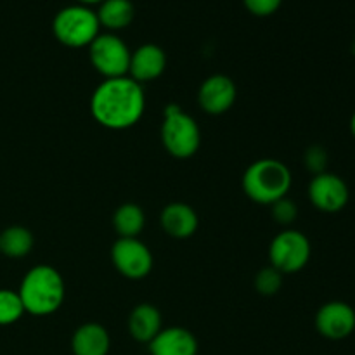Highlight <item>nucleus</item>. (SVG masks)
Instances as JSON below:
<instances>
[{"instance_id": "f257e3e1", "label": "nucleus", "mask_w": 355, "mask_h": 355, "mask_svg": "<svg viewBox=\"0 0 355 355\" xmlns=\"http://www.w3.org/2000/svg\"><path fill=\"white\" fill-rule=\"evenodd\" d=\"M144 89L130 76L104 80L90 99L94 120L110 130L134 127L144 114Z\"/></svg>"}, {"instance_id": "f03ea898", "label": "nucleus", "mask_w": 355, "mask_h": 355, "mask_svg": "<svg viewBox=\"0 0 355 355\" xmlns=\"http://www.w3.org/2000/svg\"><path fill=\"white\" fill-rule=\"evenodd\" d=\"M17 293L28 314H54L64 302V281L54 267L37 266L28 270Z\"/></svg>"}, {"instance_id": "7ed1b4c3", "label": "nucleus", "mask_w": 355, "mask_h": 355, "mask_svg": "<svg viewBox=\"0 0 355 355\" xmlns=\"http://www.w3.org/2000/svg\"><path fill=\"white\" fill-rule=\"evenodd\" d=\"M291 172L283 162L263 158L253 162L243 173V191L259 205H272L291 189Z\"/></svg>"}, {"instance_id": "20e7f679", "label": "nucleus", "mask_w": 355, "mask_h": 355, "mask_svg": "<svg viewBox=\"0 0 355 355\" xmlns=\"http://www.w3.org/2000/svg\"><path fill=\"white\" fill-rule=\"evenodd\" d=\"M101 24L96 10L85 6H68L52 19V31L59 44L71 49L89 47L99 35Z\"/></svg>"}, {"instance_id": "39448f33", "label": "nucleus", "mask_w": 355, "mask_h": 355, "mask_svg": "<svg viewBox=\"0 0 355 355\" xmlns=\"http://www.w3.org/2000/svg\"><path fill=\"white\" fill-rule=\"evenodd\" d=\"M162 141L166 151L175 158H191L200 149V127L194 118L184 113L177 104H170L165 110V120L162 125Z\"/></svg>"}, {"instance_id": "423d86ee", "label": "nucleus", "mask_w": 355, "mask_h": 355, "mask_svg": "<svg viewBox=\"0 0 355 355\" xmlns=\"http://www.w3.org/2000/svg\"><path fill=\"white\" fill-rule=\"evenodd\" d=\"M311 241L295 229H286L272 239L269 246L270 267L281 274H293L304 269L311 260Z\"/></svg>"}, {"instance_id": "0eeeda50", "label": "nucleus", "mask_w": 355, "mask_h": 355, "mask_svg": "<svg viewBox=\"0 0 355 355\" xmlns=\"http://www.w3.org/2000/svg\"><path fill=\"white\" fill-rule=\"evenodd\" d=\"M130 55L127 44L114 33H99L89 45L90 62L106 80L127 76Z\"/></svg>"}, {"instance_id": "6e6552de", "label": "nucleus", "mask_w": 355, "mask_h": 355, "mask_svg": "<svg viewBox=\"0 0 355 355\" xmlns=\"http://www.w3.org/2000/svg\"><path fill=\"white\" fill-rule=\"evenodd\" d=\"M114 267L127 279H144L153 269L151 250L137 238H120L111 248Z\"/></svg>"}, {"instance_id": "1a4fd4ad", "label": "nucleus", "mask_w": 355, "mask_h": 355, "mask_svg": "<svg viewBox=\"0 0 355 355\" xmlns=\"http://www.w3.org/2000/svg\"><path fill=\"white\" fill-rule=\"evenodd\" d=\"M309 200L324 214H338L350 200V189L345 180L331 172L314 175L309 184Z\"/></svg>"}, {"instance_id": "9d476101", "label": "nucleus", "mask_w": 355, "mask_h": 355, "mask_svg": "<svg viewBox=\"0 0 355 355\" xmlns=\"http://www.w3.org/2000/svg\"><path fill=\"white\" fill-rule=\"evenodd\" d=\"M315 329L331 342L349 338L355 331V311L347 302L333 300L322 305L315 314Z\"/></svg>"}, {"instance_id": "9b49d317", "label": "nucleus", "mask_w": 355, "mask_h": 355, "mask_svg": "<svg viewBox=\"0 0 355 355\" xmlns=\"http://www.w3.org/2000/svg\"><path fill=\"white\" fill-rule=\"evenodd\" d=\"M236 90L234 82L225 75L208 76L200 87L198 92V103L201 110L208 114H222L232 107L236 103Z\"/></svg>"}, {"instance_id": "f8f14e48", "label": "nucleus", "mask_w": 355, "mask_h": 355, "mask_svg": "<svg viewBox=\"0 0 355 355\" xmlns=\"http://www.w3.org/2000/svg\"><path fill=\"white\" fill-rule=\"evenodd\" d=\"M166 68V54L159 45L144 44L132 52L128 75L135 82L142 83L156 80Z\"/></svg>"}, {"instance_id": "ddd939ff", "label": "nucleus", "mask_w": 355, "mask_h": 355, "mask_svg": "<svg viewBox=\"0 0 355 355\" xmlns=\"http://www.w3.org/2000/svg\"><path fill=\"white\" fill-rule=\"evenodd\" d=\"M149 354L151 355H196L198 340L189 329L165 328L153 338L149 343Z\"/></svg>"}, {"instance_id": "4468645a", "label": "nucleus", "mask_w": 355, "mask_h": 355, "mask_svg": "<svg viewBox=\"0 0 355 355\" xmlns=\"http://www.w3.org/2000/svg\"><path fill=\"white\" fill-rule=\"evenodd\" d=\"M162 227L170 238L175 239H187L196 232L198 229V215L193 207L187 203H170L163 208L162 217Z\"/></svg>"}, {"instance_id": "2eb2a0df", "label": "nucleus", "mask_w": 355, "mask_h": 355, "mask_svg": "<svg viewBox=\"0 0 355 355\" xmlns=\"http://www.w3.org/2000/svg\"><path fill=\"white\" fill-rule=\"evenodd\" d=\"M110 347V333L97 322H87L73 333V355H107Z\"/></svg>"}, {"instance_id": "dca6fc26", "label": "nucleus", "mask_w": 355, "mask_h": 355, "mask_svg": "<svg viewBox=\"0 0 355 355\" xmlns=\"http://www.w3.org/2000/svg\"><path fill=\"white\" fill-rule=\"evenodd\" d=\"M162 314L151 304H141L130 312L128 333L135 342L151 343L153 338L162 331Z\"/></svg>"}, {"instance_id": "f3484780", "label": "nucleus", "mask_w": 355, "mask_h": 355, "mask_svg": "<svg viewBox=\"0 0 355 355\" xmlns=\"http://www.w3.org/2000/svg\"><path fill=\"white\" fill-rule=\"evenodd\" d=\"M97 19L101 26L111 31L127 28L135 17V7L130 0H104L97 9Z\"/></svg>"}, {"instance_id": "a211bd4d", "label": "nucleus", "mask_w": 355, "mask_h": 355, "mask_svg": "<svg viewBox=\"0 0 355 355\" xmlns=\"http://www.w3.org/2000/svg\"><path fill=\"white\" fill-rule=\"evenodd\" d=\"M146 224L144 211L139 205L125 203L116 208L113 215L114 231L120 238H137Z\"/></svg>"}, {"instance_id": "6ab92c4d", "label": "nucleus", "mask_w": 355, "mask_h": 355, "mask_svg": "<svg viewBox=\"0 0 355 355\" xmlns=\"http://www.w3.org/2000/svg\"><path fill=\"white\" fill-rule=\"evenodd\" d=\"M33 248V234L26 227L12 225L0 232V253L9 259L26 257Z\"/></svg>"}, {"instance_id": "aec40b11", "label": "nucleus", "mask_w": 355, "mask_h": 355, "mask_svg": "<svg viewBox=\"0 0 355 355\" xmlns=\"http://www.w3.org/2000/svg\"><path fill=\"white\" fill-rule=\"evenodd\" d=\"M24 314L19 293L10 290H0V326H9L19 321Z\"/></svg>"}, {"instance_id": "412c9836", "label": "nucleus", "mask_w": 355, "mask_h": 355, "mask_svg": "<svg viewBox=\"0 0 355 355\" xmlns=\"http://www.w3.org/2000/svg\"><path fill=\"white\" fill-rule=\"evenodd\" d=\"M283 286V274L276 270L274 267H266L255 276V290L260 295L272 297Z\"/></svg>"}, {"instance_id": "4be33fe9", "label": "nucleus", "mask_w": 355, "mask_h": 355, "mask_svg": "<svg viewBox=\"0 0 355 355\" xmlns=\"http://www.w3.org/2000/svg\"><path fill=\"white\" fill-rule=\"evenodd\" d=\"M270 210H272V217L277 224L281 225H290L297 220L298 217V208L295 201H291L290 198H281L276 203L270 205Z\"/></svg>"}, {"instance_id": "5701e85b", "label": "nucleus", "mask_w": 355, "mask_h": 355, "mask_svg": "<svg viewBox=\"0 0 355 355\" xmlns=\"http://www.w3.org/2000/svg\"><path fill=\"white\" fill-rule=\"evenodd\" d=\"M304 162L309 172H312L314 175H319V173L326 172V166H328V162H329L328 151L319 144L311 146V148L305 151Z\"/></svg>"}, {"instance_id": "b1692460", "label": "nucleus", "mask_w": 355, "mask_h": 355, "mask_svg": "<svg viewBox=\"0 0 355 355\" xmlns=\"http://www.w3.org/2000/svg\"><path fill=\"white\" fill-rule=\"evenodd\" d=\"M243 3H245L248 12H252L253 16L267 17L272 16L274 12H277V9L281 7L283 0H243Z\"/></svg>"}, {"instance_id": "393cba45", "label": "nucleus", "mask_w": 355, "mask_h": 355, "mask_svg": "<svg viewBox=\"0 0 355 355\" xmlns=\"http://www.w3.org/2000/svg\"><path fill=\"white\" fill-rule=\"evenodd\" d=\"M76 2H78L80 6L90 7V6H99V3L104 2V0H76Z\"/></svg>"}, {"instance_id": "a878e982", "label": "nucleus", "mask_w": 355, "mask_h": 355, "mask_svg": "<svg viewBox=\"0 0 355 355\" xmlns=\"http://www.w3.org/2000/svg\"><path fill=\"white\" fill-rule=\"evenodd\" d=\"M350 132H352V135H354V139H355V111H354L352 118H350Z\"/></svg>"}, {"instance_id": "bb28decb", "label": "nucleus", "mask_w": 355, "mask_h": 355, "mask_svg": "<svg viewBox=\"0 0 355 355\" xmlns=\"http://www.w3.org/2000/svg\"><path fill=\"white\" fill-rule=\"evenodd\" d=\"M350 51H352V54L355 55V37H354V40H352V45H350Z\"/></svg>"}]
</instances>
